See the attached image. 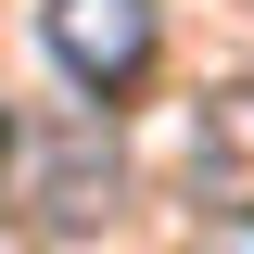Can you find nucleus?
Instances as JSON below:
<instances>
[{
    "label": "nucleus",
    "mask_w": 254,
    "mask_h": 254,
    "mask_svg": "<svg viewBox=\"0 0 254 254\" xmlns=\"http://www.w3.org/2000/svg\"><path fill=\"white\" fill-rule=\"evenodd\" d=\"M38 38H51V64L76 76L89 102H115V89H140L153 76V0H38Z\"/></svg>",
    "instance_id": "f257e3e1"
},
{
    "label": "nucleus",
    "mask_w": 254,
    "mask_h": 254,
    "mask_svg": "<svg viewBox=\"0 0 254 254\" xmlns=\"http://www.w3.org/2000/svg\"><path fill=\"white\" fill-rule=\"evenodd\" d=\"M190 203L229 229H254V76L190 102Z\"/></svg>",
    "instance_id": "f03ea898"
},
{
    "label": "nucleus",
    "mask_w": 254,
    "mask_h": 254,
    "mask_svg": "<svg viewBox=\"0 0 254 254\" xmlns=\"http://www.w3.org/2000/svg\"><path fill=\"white\" fill-rule=\"evenodd\" d=\"M89 216H115V140H102V115H76V127L51 140V165H38V229L76 242Z\"/></svg>",
    "instance_id": "7ed1b4c3"
},
{
    "label": "nucleus",
    "mask_w": 254,
    "mask_h": 254,
    "mask_svg": "<svg viewBox=\"0 0 254 254\" xmlns=\"http://www.w3.org/2000/svg\"><path fill=\"white\" fill-rule=\"evenodd\" d=\"M13 153H26V127H13V89H0V203H13Z\"/></svg>",
    "instance_id": "20e7f679"
}]
</instances>
